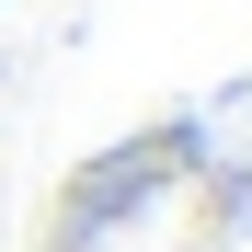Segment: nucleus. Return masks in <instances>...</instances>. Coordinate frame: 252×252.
<instances>
[{
	"instance_id": "2",
	"label": "nucleus",
	"mask_w": 252,
	"mask_h": 252,
	"mask_svg": "<svg viewBox=\"0 0 252 252\" xmlns=\"http://www.w3.org/2000/svg\"><path fill=\"white\" fill-rule=\"evenodd\" d=\"M184 195H195V229H206V241H241V229H252V160H229V172H195Z\"/></svg>"
},
{
	"instance_id": "1",
	"label": "nucleus",
	"mask_w": 252,
	"mask_h": 252,
	"mask_svg": "<svg viewBox=\"0 0 252 252\" xmlns=\"http://www.w3.org/2000/svg\"><path fill=\"white\" fill-rule=\"evenodd\" d=\"M206 115H160V126H138V138H115V149H92L80 172L58 184V206H46V252H103L126 218H149L160 195H184L195 172H206Z\"/></svg>"
}]
</instances>
